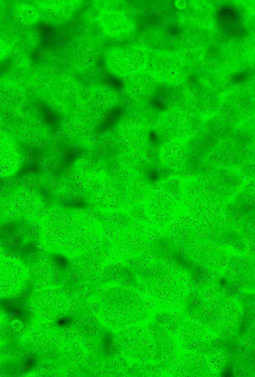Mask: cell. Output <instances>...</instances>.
<instances>
[{
    "label": "cell",
    "mask_w": 255,
    "mask_h": 377,
    "mask_svg": "<svg viewBox=\"0 0 255 377\" xmlns=\"http://www.w3.org/2000/svg\"><path fill=\"white\" fill-rule=\"evenodd\" d=\"M102 29L109 37L123 40L129 37L132 33L133 24L126 14L115 10H105L100 15Z\"/></svg>",
    "instance_id": "cell-1"
}]
</instances>
